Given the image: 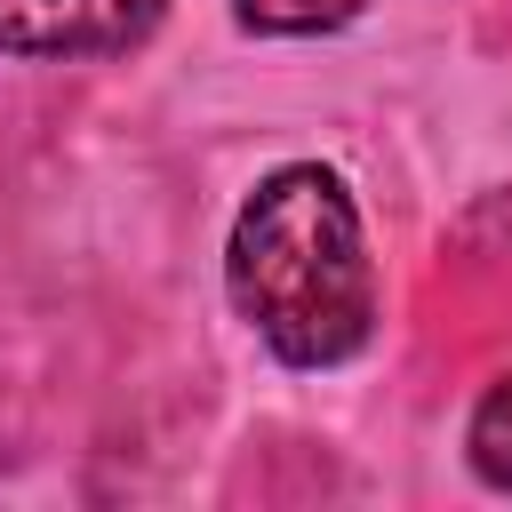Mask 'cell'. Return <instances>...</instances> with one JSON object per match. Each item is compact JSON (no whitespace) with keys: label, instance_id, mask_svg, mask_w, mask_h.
<instances>
[{"label":"cell","instance_id":"1","mask_svg":"<svg viewBox=\"0 0 512 512\" xmlns=\"http://www.w3.org/2000/svg\"><path fill=\"white\" fill-rule=\"evenodd\" d=\"M224 296L288 368H344L376 336V264L360 200L336 168H272L224 240Z\"/></svg>","mask_w":512,"mask_h":512},{"label":"cell","instance_id":"2","mask_svg":"<svg viewBox=\"0 0 512 512\" xmlns=\"http://www.w3.org/2000/svg\"><path fill=\"white\" fill-rule=\"evenodd\" d=\"M160 16L168 0H0V56H120Z\"/></svg>","mask_w":512,"mask_h":512},{"label":"cell","instance_id":"3","mask_svg":"<svg viewBox=\"0 0 512 512\" xmlns=\"http://www.w3.org/2000/svg\"><path fill=\"white\" fill-rule=\"evenodd\" d=\"M464 456H472L480 488L512 496V376H496V384L480 392V408H472V424H464Z\"/></svg>","mask_w":512,"mask_h":512},{"label":"cell","instance_id":"4","mask_svg":"<svg viewBox=\"0 0 512 512\" xmlns=\"http://www.w3.org/2000/svg\"><path fill=\"white\" fill-rule=\"evenodd\" d=\"M368 0H232V16L264 40H320V32H344Z\"/></svg>","mask_w":512,"mask_h":512}]
</instances>
